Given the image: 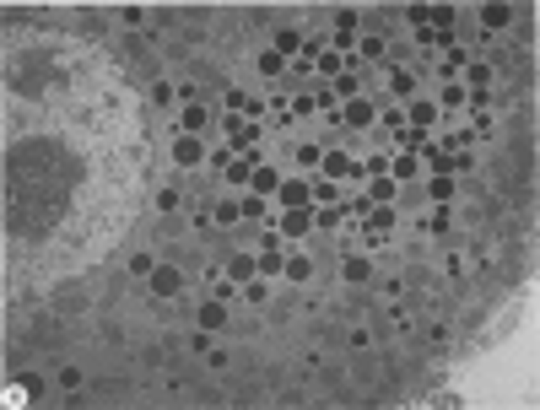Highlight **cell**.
Segmentation results:
<instances>
[{
  "label": "cell",
  "mask_w": 540,
  "mask_h": 410,
  "mask_svg": "<svg viewBox=\"0 0 540 410\" xmlns=\"http://www.w3.org/2000/svg\"><path fill=\"white\" fill-rule=\"evenodd\" d=\"M254 270H260V259H254V254H232V259H227V281H243V287H249Z\"/></svg>",
  "instance_id": "ba28073f"
},
{
  "label": "cell",
  "mask_w": 540,
  "mask_h": 410,
  "mask_svg": "<svg viewBox=\"0 0 540 410\" xmlns=\"http://www.w3.org/2000/svg\"><path fill=\"white\" fill-rule=\"evenodd\" d=\"M508 22H513L508 6H486V11H481V27H508Z\"/></svg>",
  "instance_id": "2e32d148"
},
{
  "label": "cell",
  "mask_w": 540,
  "mask_h": 410,
  "mask_svg": "<svg viewBox=\"0 0 540 410\" xmlns=\"http://www.w3.org/2000/svg\"><path fill=\"white\" fill-rule=\"evenodd\" d=\"M405 119H411L416 130H421V124H433V119H437V102H411V114H405Z\"/></svg>",
  "instance_id": "e0dca14e"
},
{
  "label": "cell",
  "mask_w": 540,
  "mask_h": 410,
  "mask_svg": "<svg viewBox=\"0 0 540 410\" xmlns=\"http://www.w3.org/2000/svg\"><path fill=\"white\" fill-rule=\"evenodd\" d=\"M308 227H313V216H308V211H287V216H281V232H287V238H303Z\"/></svg>",
  "instance_id": "7c38bea8"
},
{
  "label": "cell",
  "mask_w": 540,
  "mask_h": 410,
  "mask_svg": "<svg viewBox=\"0 0 540 410\" xmlns=\"http://www.w3.org/2000/svg\"><path fill=\"white\" fill-rule=\"evenodd\" d=\"M130 270H135V275H151V270H157V259H151V254H135V259H130Z\"/></svg>",
  "instance_id": "484cf974"
},
{
  "label": "cell",
  "mask_w": 540,
  "mask_h": 410,
  "mask_svg": "<svg viewBox=\"0 0 540 410\" xmlns=\"http://www.w3.org/2000/svg\"><path fill=\"white\" fill-rule=\"evenodd\" d=\"M373 200H395V179H378V184H373Z\"/></svg>",
  "instance_id": "4316f807"
},
{
  "label": "cell",
  "mask_w": 540,
  "mask_h": 410,
  "mask_svg": "<svg viewBox=\"0 0 540 410\" xmlns=\"http://www.w3.org/2000/svg\"><path fill=\"white\" fill-rule=\"evenodd\" d=\"M151 291H157V297H179V291H184V270L179 265H157L151 270Z\"/></svg>",
  "instance_id": "6da1fadb"
},
{
  "label": "cell",
  "mask_w": 540,
  "mask_h": 410,
  "mask_svg": "<svg viewBox=\"0 0 540 410\" xmlns=\"http://www.w3.org/2000/svg\"><path fill=\"white\" fill-rule=\"evenodd\" d=\"M260 70H265V76H281V70H287V60H281L276 49H265V54H260Z\"/></svg>",
  "instance_id": "ac0fdd59"
},
{
  "label": "cell",
  "mask_w": 540,
  "mask_h": 410,
  "mask_svg": "<svg viewBox=\"0 0 540 410\" xmlns=\"http://www.w3.org/2000/svg\"><path fill=\"white\" fill-rule=\"evenodd\" d=\"M222 173H227V184H249L254 157H227V162H222Z\"/></svg>",
  "instance_id": "9c48e42d"
},
{
  "label": "cell",
  "mask_w": 540,
  "mask_h": 410,
  "mask_svg": "<svg viewBox=\"0 0 540 410\" xmlns=\"http://www.w3.org/2000/svg\"><path fill=\"white\" fill-rule=\"evenodd\" d=\"M389 167H395V184H405V179H416V162H411V157H395Z\"/></svg>",
  "instance_id": "ffe728a7"
},
{
  "label": "cell",
  "mask_w": 540,
  "mask_h": 410,
  "mask_svg": "<svg viewBox=\"0 0 540 410\" xmlns=\"http://www.w3.org/2000/svg\"><path fill=\"white\" fill-rule=\"evenodd\" d=\"M200 329H206V335L227 329V297H211V303H200Z\"/></svg>",
  "instance_id": "3957f363"
},
{
  "label": "cell",
  "mask_w": 540,
  "mask_h": 410,
  "mask_svg": "<svg viewBox=\"0 0 540 410\" xmlns=\"http://www.w3.org/2000/svg\"><path fill=\"white\" fill-rule=\"evenodd\" d=\"M173 162H179V167L206 162V146H200V135H179V141H173Z\"/></svg>",
  "instance_id": "7a4b0ae2"
},
{
  "label": "cell",
  "mask_w": 540,
  "mask_h": 410,
  "mask_svg": "<svg viewBox=\"0 0 540 410\" xmlns=\"http://www.w3.org/2000/svg\"><path fill=\"white\" fill-rule=\"evenodd\" d=\"M297 162L313 167V162H324V151H319V146H297Z\"/></svg>",
  "instance_id": "cb8c5ba5"
},
{
  "label": "cell",
  "mask_w": 540,
  "mask_h": 410,
  "mask_svg": "<svg viewBox=\"0 0 540 410\" xmlns=\"http://www.w3.org/2000/svg\"><path fill=\"white\" fill-rule=\"evenodd\" d=\"M297 49H303V33H297V27H281V33H276V54L287 60V54H297Z\"/></svg>",
  "instance_id": "4fadbf2b"
},
{
  "label": "cell",
  "mask_w": 540,
  "mask_h": 410,
  "mask_svg": "<svg viewBox=\"0 0 540 410\" xmlns=\"http://www.w3.org/2000/svg\"><path fill=\"white\" fill-rule=\"evenodd\" d=\"M179 124H184V135H200V130L211 124V114L200 108V102H189V108H184V119H179Z\"/></svg>",
  "instance_id": "30bf717a"
},
{
  "label": "cell",
  "mask_w": 540,
  "mask_h": 410,
  "mask_svg": "<svg viewBox=\"0 0 540 410\" xmlns=\"http://www.w3.org/2000/svg\"><path fill=\"white\" fill-rule=\"evenodd\" d=\"M378 114H373V102L368 98H352L346 102V114H340V124H352V130H362V124H373Z\"/></svg>",
  "instance_id": "52a82bcc"
},
{
  "label": "cell",
  "mask_w": 540,
  "mask_h": 410,
  "mask_svg": "<svg viewBox=\"0 0 540 410\" xmlns=\"http://www.w3.org/2000/svg\"><path fill=\"white\" fill-rule=\"evenodd\" d=\"M281 270H287V259H281V238H276V232H270L265 238V254H260V275H281Z\"/></svg>",
  "instance_id": "5b68a950"
},
{
  "label": "cell",
  "mask_w": 540,
  "mask_h": 410,
  "mask_svg": "<svg viewBox=\"0 0 540 410\" xmlns=\"http://www.w3.org/2000/svg\"><path fill=\"white\" fill-rule=\"evenodd\" d=\"M60 389H82V367H60Z\"/></svg>",
  "instance_id": "d4e9b609"
},
{
  "label": "cell",
  "mask_w": 540,
  "mask_h": 410,
  "mask_svg": "<svg viewBox=\"0 0 540 410\" xmlns=\"http://www.w3.org/2000/svg\"><path fill=\"white\" fill-rule=\"evenodd\" d=\"M157 205H163V211H179L184 200H179V189H163V195H157Z\"/></svg>",
  "instance_id": "f1b7e54d"
},
{
  "label": "cell",
  "mask_w": 540,
  "mask_h": 410,
  "mask_svg": "<svg viewBox=\"0 0 540 410\" xmlns=\"http://www.w3.org/2000/svg\"><path fill=\"white\" fill-rule=\"evenodd\" d=\"M389 92L395 98H416V76L411 70H389Z\"/></svg>",
  "instance_id": "5bb4252c"
},
{
  "label": "cell",
  "mask_w": 540,
  "mask_h": 410,
  "mask_svg": "<svg viewBox=\"0 0 540 410\" xmlns=\"http://www.w3.org/2000/svg\"><path fill=\"white\" fill-rule=\"evenodd\" d=\"M238 211H243V216H265V200H260V195H243V200H238Z\"/></svg>",
  "instance_id": "7402d4cb"
},
{
  "label": "cell",
  "mask_w": 540,
  "mask_h": 410,
  "mask_svg": "<svg viewBox=\"0 0 540 410\" xmlns=\"http://www.w3.org/2000/svg\"><path fill=\"white\" fill-rule=\"evenodd\" d=\"M238 216H243V211H238V200H222V205H216V222H222V227H232Z\"/></svg>",
  "instance_id": "d6986e66"
},
{
  "label": "cell",
  "mask_w": 540,
  "mask_h": 410,
  "mask_svg": "<svg viewBox=\"0 0 540 410\" xmlns=\"http://www.w3.org/2000/svg\"><path fill=\"white\" fill-rule=\"evenodd\" d=\"M276 195H281V205H287V211H308V200H313V184L292 179V184H281Z\"/></svg>",
  "instance_id": "277c9868"
},
{
  "label": "cell",
  "mask_w": 540,
  "mask_h": 410,
  "mask_svg": "<svg viewBox=\"0 0 540 410\" xmlns=\"http://www.w3.org/2000/svg\"><path fill=\"white\" fill-rule=\"evenodd\" d=\"M281 275H292V281H308V275H313L308 254H292V259H287V270H281Z\"/></svg>",
  "instance_id": "9a60e30c"
},
{
  "label": "cell",
  "mask_w": 540,
  "mask_h": 410,
  "mask_svg": "<svg viewBox=\"0 0 540 410\" xmlns=\"http://www.w3.org/2000/svg\"><path fill=\"white\" fill-rule=\"evenodd\" d=\"M276 189H281V173H276V167H254L249 173V195L265 200V195H276Z\"/></svg>",
  "instance_id": "8992f818"
},
{
  "label": "cell",
  "mask_w": 540,
  "mask_h": 410,
  "mask_svg": "<svg viewBox=\"0 0 540 410\" xmlns=\"http://www.w3.org/2000/svg\"><path fill=\"white\" fill-rule=\"evenodd\" d=\"M335 92L340 98H357V76H335Z\"/></svg>",
  "instance_id": "83f0119b"
},
{
  "label": "cell",
  "mask_w": 540,
  "mask_h": 410,
  "mask_svg": "<svg viewBox=\"0 0 540 410\" xmlns=\"http://www.w3.org/2000/svg\"><path fill=\"white\" fill-rule=\"evenodd\" d=\"M324 173H330V179H352L357 162L346 157V151H330V157H324Z\"/></svg>",
  "instance_id": "8fae6325"
},
{
  "label": "cell",
  "mask_w": 540,
  "mask_h": 410,
  "mask_svg": "<svg viewBox=\"0 0 540 410\" xmlns=\"http://www.w3.org/2000/svg\"><path fill=\"white\" fill-rule=\"evenodd\" d=\"M346 281H368V259H357V254H352V259H346Z\"/></svg>",
  "instance_id": "603a6c76"
},
{
  "label": "cell",
  "mask_w": 540,
  "mask_h": 410,
  "mask_svg": "<svg viewBox=\"0 0 540 410\" xmlns=\"http://www.w3.org/2000/svg\"><path fill=\"white\" fill-rule=\"evenodd\" d=\"M449 195H454V179H449V173H437V179H433V200H449Z\"/></svg>",
  "instance_id": "44dd1931"
}]
</instances>
